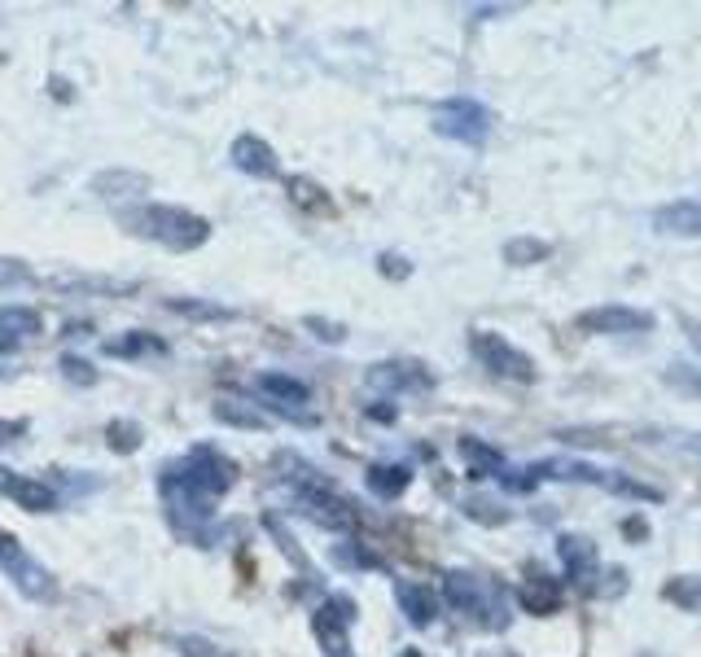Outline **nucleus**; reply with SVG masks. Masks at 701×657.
<instances>
[{
  "instance_id": "obj_2",
  "label": "nucleus",
  "mask_w": 701,
  "mask_h": 657,
  "mask_svg": "<svg viewBox=\"0 0 701 657\" xmlns=\"http://www.w3.org/2000/svg\"><path fill=\"white\" fill-rule=\"evenodd\" d=\"M158 496H162V509H167V518L181 526V531H198V526H207L211 518H216V496H207L202 486H194L181 469L175 464H162L158 469Z\"/></svg>"
},
{
  "instance_id": "obj_11",
  "label": "nucleus",
  "mask_w": 701,
  "mask_h": 657,
  "mask_svg": "<svg viewBox=\"0 0 701 657\" xmlns=\"http://www.w3.org/2000/svg\"><path fill=\"white\" fill-rule=\"evenodd\" d=\"M0 496L14 500V505L27 509V513H58V505H62V496H58L53 482H45V478H23V473H14V469H5V464H0Z\"/></svg>"
},
{
  "instance_id": "obj_22",
  "label": "nucleus",
  "mask_w": 701,
  "mask_h": 657,
  "mask_svg": "<svg viewBox=\"0 0 701 657\" xmlns=\"http://www.w3.org/2000/svg\"><path fill=\"white\" fill-rule=\"evenodd\" d=\"M365 482H369V491H373L378 500H399L404 491L413 486V469L408 464H395V460L391 464H369V478Z\"/></svg>"
},
{
  "instance_id": "obj_39",
  "label": "nucleus",
  "mask_w": 701,
  "mask_h": 657,
  "mask_svg": "<svg viewBox=\"0 0 701 657\" xmlns=\"http://www.w3.org/2000/svg\"><path fill=\"white\" fill-rule=\"evenodd\" d=\"M404 657H421V653H417V648H408V653H404Z\"/></svg>"
},
{
  "instance_id": "obj_34",
  "label": "nucleus",
  "mask_w": 701,
  "mask_h": 657,
  "mask_svg": "<svg viewBox=\"0 0 701 657\" xmlns=\"http://www.w3.org/2000/svg\"><path fill=\"white\" fill-rule=\"evenodd\" d=\"M23 281H32V268L23 259H0V289H14Z\"/></svg>"
},
{
  "instance_id": "obj_30",
  "label": "nucleus",
  "mask_w": 701,
  "mask_h": 657,
  "mask_svg": "<svg viewBox=\"0 0 701 657\" xmlns=\"http://www.w3.org/2000/svg\"><path fill=\"white\" fill-rule=\"evenodd\" d=\"M58 373H62L71 386H93V382H97V369H93L88 360H79V356H62V360H58Z\"/></svg>"
},
{
  "instance_id": "obj_29",
  "label": "nucleus",
  "mask_w": 701,
  "mask_h": 657,
  "mask_svg": "<svg viewBox=\"0 0 701 657\" xmlns=\"http://www.w3.org/2000/svg\"><path fill=\"white\" fill-rule=\"evenodd\" d=\"M285 189H290V198H294L298 207H307V211H324V207H329V198L320 194V185L307 181V176H290Z\"/></svg>"
},
{
  "instance_id": "obj_19",
  "label": "nucleus",
  "mask_w": 701,
  "mask_h": 657,
  "mask_svg": "<svg viewBox=\"0 0 701 657\" xmlns=\"http://www.w3.org/2000/svg\"><path fill=\"white\" fill-rule=\"evenodd\" d=\"M263 531H268V535L276 540V548H281V557H285V561H290V566H294V570H298V574H303L307 583H320V570L311 566V557H307V553L298 548V540L290 535V526H285V522H281L276 513H263Z\"/></svg>"
},
{
  "instance_id": "obj_8",
  "label": "nucleus",
  "mask_w": 701,
  "mask_h": 657,
  "mask_svg": "<svg viewBox=\"0 0 701 657\" xmlns=\"http://www.w3.org/2000/svg\"><path fill=\"white\" fill-rule=\"evenodd\" d=\"M350 627H356V600H350L346 592L329 596L311 613V635H316L324 657H350Z\"/></svg>"
},
{
  "instance_id": "obj_25",
  "label": "nucleus",
  "mask_w": 701,
  "mask_h": 657,
  "mask_svg": "<svg viewBox=\"0 0 701 657\" xmlns=\"http://www.w3.org/2000/svg\"><path fill=\"white\" fill-rule=\"evenodd\" d=\"M460 456H465V464H469L478 478H500V473H504V456H500L495 447L478 443V438H460Z\"/></svg>"
},
{
  "instance_id": "obj_17",
  "label": "nucleus",
  "mask_w": 701,
  "mask_h": 657,
  "mask_svg": "<svg viewBox=\"0 0 701 657\" xmlns=\"http://www.w3.org/2000/svg\"><path fill=\"white\" fill-rule=\"evenodd\" d=\"M395 600H399V609H404V618L413 627H430L434 613H439V596L426 583H417V579H399L395 583Z\"/></svg>"
},
{
  "instance_id": "obj_12",
  "label": "nucleus",
  "mask_w": 701,
  "mask_h": 657,
  "mask_svg": "<svg viewBox=\"0 0 701 657\" xmlns=\"http://www.w3.org/2000/svg\"><path fill=\"white\" fill-rule=\"evenodd\" d=\"M229 162H233L237 172L255 176V181H276V176H281V158H276V149H272L263 136H255V132H242V136L229 145Z\"/></svg>"
},
{
  "instance_id": "obj_4",
  "label": "nucleus",
  "mask_w": 701,
  "mask_h": 657,
  "mask_svg": "<svg viewBox=\"0 0 701 657\" xmlns=\"http://www.w3.org/2000/svg\"><path fill=\"white\" fill-rule=\"evenodd\" d=\"M0 574H5L27 600H49L53 587H58V579L49 574V566L19 535H10L5 526H0Z\"/></svg>"
},
{
  "instance_id": "obj_13",
  "label": "nucleus",
  "mask_w": 701,
  "mask_h": 657,
  "mask_svg": "<svg viewBox=\"0 0 701 657\" xmlns=\"http://www.w3.org/2000/svg\"><path fill=\"white\" fill-rule=\"evenodd\" d=\"M579 328H588V334H649L653 328V315L640 311V307H592L579 315Z\"/></svg>"
},
{
  "instance_id": "obj_23",
  "label": "nucleus",
  "mask_w": 701,
  "mask_h": 657,
  "mask_svg": "<svg viewBox=\"0 0 701 657\" xmlns=\"http://www.w3.org/2000/svg\"><path fill=\"white\" fill-rule=\"evenodd\" d=\"M0 334L5 338H40L45 334V315L36 311V307H0Z\"/></svg>"
},
{
  "instance_id": "obj_16",
  "label": "nucleus",
  "mask_w": 701,
  "mask_h": 657,
  "mask_svg": "<svg viewBox=\"0 0 701 657\" xmlns=\"http://www.w3.org/2000/svg\"><path fill=\"white\" fill-rule=\"evenodd\" d=\"M216 421L220 425H233V430H250V434H263V430H272V417L263 412V404H250V399H216Z\"/></svg>"
},
{
  "instance_id": "obj_21",
  "label": "nucleus",
  "mask_w": 701,
  "mask_h": 657,
  "mask_svg": "<svg viewBox=\"0 0 701 657\" xmlns=\"http://www.w3.org/2000/svg\"><path fill=\"white\" fill-rule=\"evenodd\" d=\"M557 557H562L566 574H570V579H579V583L597 570V544H592V540H583V535H562V540H557Z\"/></svg>"
},
{
  "instance_id": "obj_26",
  "label": "nucleus",
  "mask_w": 701,
  "mask_h": 657,
  "mask_svg": "<svg viewBox=\"0 0 701 657\" xmlns=\"http://www.w3.org/2000/svg\"><path fill=\"white\" fill-rule=\"evenodd\" d=\"M167 311L185 315V320H233L237 311L224 302H207V298H167Z\"/></svg>"
},
{
  "instance_id": "obj_37",
  "label": "nucleus",
  "mask_w": 701,
  "mask_h": 657,
  "mask_svg": "<svg viewBox=\"0 0 701 657\" xmlns=\"http://www.w3.org/2000/svg\"><path fill=\"white\" fill-rule=\"evenodd\" d=\"M19 351V338H5V334H0V356H14Z\"/></svg>"
},
{
  "instance_id": "obj_24",
  "label": "nucleus",
  "mask_w": 701,
  "mask_h": 657,
  "mask_svg": "<svg viewBox=\"0 0 701 657\" xmlns=\"http://www.w3.org/2000/svg\"><path fill=\"white\" fill-rule=\"evenodd\" d=\"M521 605H526V613H553L562 605V583L544 579V574H531L521 583Z\"/></svg>"
},
{
  "instance_id": "obj_35",
  "label": "nucleus",
  "mask_w": 701,
  "mask_h": 657,
  "mask_svg": "<svg viewBox=\"0 0 701 657\" xmlns=\"http://www.w3.org/2000/svg\"><path fill=\"white\" fill-rule=\"evenodd\" d=\"M382 272H386V276H408L413 263H404L399 255H382Z\"/></svg>"
},
{
  "instance_id": "obj_10",
  "label": "nucleus",
  "mask_w": 701,
  "mask_h": 657,
  "mask_svg": "<svg viewBox=\"0 0 701 657\" xmlns=\"http://www.w3.org/2000/svg\"><path fill=\"white\" fill-rule=\"evenodd\" d=\"M175 469H181L194 486H202L207 491V496H224V491L237 482V464L224 456V451H216V447H189L185 456H175L171 460Z\"/></svg>"
},
{
  "instance_id": "obj_32",
  "label": "nucleus",
  "mask_w": 701,
  "mask_h": 657,
  "mask_svg": "<svg viewBox=\"0 0 701 657\" xmlns=\"http://www.w3.org/2000/svg\"><path fill=\"white\" fill-rule=\"evenodd\" d=\"M303 328H311L320 343H342V338H346V324L324 320V315H303Z\"/></svg>"
},
{
  "instance_id": "obj_15",
  "label": "nucleus",
  "mask_w": 701,
  "mask_h": 657,
  "mask_svg": "<svg viewBox=\"0 0 701 657\" xmlns=\"http://www.w3.org/2000/svg\"><path fill=\"white\" fill-rule=\"evenodd\" d=\"M88 189L97 198H110V202H119V198L136 202L140 194H149V176L145 172H127V168H110V172H97Z\"/></svg>"
},
{
  "instance_id": "obj_27",
  "label": "nucleus",
  "mask_w": 701,
  "mask_h": 657,
  "mask_svg": "<svg viewBox=\"0 0 701 657\" xmlns=\"http://www.w3.org/2000/svg\"><path fill=\"white\" fill-rule=\"evenodd\" d=\"M106 443H110V451H119V456H132V451H140V443H145V430H140L136 421H123V417H114V421L106 425Z\"/></svg>"
},
{
  "instance_id": "obj_14",
  "label": "nucleus",
  "mask_w": 701,
  "mask_h": 657,
  "mask_svg": "<svg viewBox=\"0 0 701 657\" xmlns=\"http://www.w3.org/2000/svg\"><path fill=\"white\" fill-rule=\"evenodd\" d=\"M365 382L382 395H399V391H426L430 373H421V364H408V360H386V364H373Z\"/></svg>"
},
{
  "instance_id": "obj_1",
  "label": "nucleus",
  "mask_w": 701,
  "mask_h": 657,
  "mask_svg": "<svg viewBox=\"0 0 701 657\" xmlns=\"http://www.w3.org/2000/svg\"><path fill=\"white\" fill-rule=\"evenodd\" d=\"M114 220L123 224V233L132 237H145L162 250H175V255H189L198 246L211 241V220L198 215V211H185V207H171V202H140V207H119Z\"/></svg>"
},
{
  "instance_id": "obj_38",
  "label": "nucleus",
  "mask_w": 701,
  "mask_h": 657,
  "mask_svg": "<svg viewBox=\"0 0 701 657\" xmlns=\"http://www.w3.org/2000/svg\"><path fill=\"white\" fill-rule=\"evenodd\" d=\"M688 338H692V347L701 351V324H697V320H688Z\"/></svg>"
},
{
  "instance_id": "obj_3",
  "label": "nucleus",
  "mask_w": 701,
  "mask_h": 657,
  "mask_svg": "<svg viewBox=\"0 0 701 657\" xmlns=\"http://www.w3.org/2000/svg\"><path fill=\"white\" fill-rule=\"evenodd\" d=\"M443 600H447L456 613H465V618H474V622H482V627H504V622H508V618H504V596H500V587L487 583L482 574L447 570V574H443Z\"/></svg>"
},
{
  "instance_id": "obj_33",
  "label": "nucleus",
  "mask_w": 701,
  "mask_h": 657,
  "mask_svg": "<svg viewBox=\"0 0 701 657\" xmlns=\"http://www.w3.org/2000/svg\"><path fill=\"white\" fill-rule=\"evenodd\" d=\"M175 648H181L185 657H224L211 640H202V635H175Z\"/></svg>"
},
{
  "instance_id": "obj_6",
  "label": "nucleus",
  "mask_w": 701,
  "mask_h": 657,
  "mask_svg": "<svg viewBox=\"0 0 701 657\" xmlns=\"http://www.w3.org/2000/svg\"><path fill=\"white\" fill-rule=\"evenodd\" d=\"M434 132L460 145H482L491 136V110L474 97H447L443 106H434Z\"/></svg>"
},
{
  "instance_id": "obj_7",
  "label": "nucleus",
  "mask_w": 701,
  "mask_h": 657,
  "mask_svg": "<svg viewBox=\"0 0 701 657\" xmlns=\"http://www.w3.org/2000/svg\"><path fill=\"white\" fill-rule=\"evenodd\" d=\"M469 347H474V356H478V364L487 373H495L504 382H536V360L526 356V351H517L508 338L491 334V328H474Z\"/></svg>"
},
{
  "instance_id": "obj_20",
  "label": "nucleus",
  "mask_w": 701,
  "mask_h": 657,
  "mask_svg": "<svg viewBox=\"0 0 701 657\" xmlns=\"http://www.w3.org/2000/svg\"><path fill=\"white\" fill-rule=\"evenodd\" d=\"M101 351L110 360H145V356H167V343L153 338V334H145V328H132V334H123V338L101 343Z\"/></svg>"
},
{
  "instance_id": "obj_9",
  "label": "nucleus",
  "mask_w": 701,
  "mask_h": 657,
  "mask_svg": "<svg viewBox=\"0 0 701 657\" xmlns=\"http://www.w3.org/2000/svg\"><path fill=\"white\" fill-rule=\"evenodd\" d=\"M255 391L268 399L272 412H281V417L294 421V425H316V421H320L316 412H307L311 386H307L303 377H290V373H259V377H255Z\"/></svg>"
},
{
  "instance_id": "obj_40",
  "label": "nucleus",
  "mask_w": 701,
  "mask_h": 657,
  "mask_svg": "<svg viewBox=\"0 0 701 657\" xmlns=\"http://www.w3.org/2000/svg\"><path fill=\"white\" fill-rule=\"evenodd\" d=\"M0 443H5V438H0Z\"/></svg>"
},
{
  "instance_id": "obj_18",
  "label": "nucleus",
  "mask_w": 701,
  "mask_h": 657,
  "mask_svg": "<svg viewBox=\"0 0 701 657\" xmlns=\"http://www.w3.org/2000/svg\"><path fill=\"white\" fill-rule=\"evenodd\" d=\"M657 233H675V237H701V202L697 198H679L653 211Z\"/></svg>"
},
{
  "instance_id": "obj_28",
  "label": "nucleus",
  "mask_w": 701,
  "mask_h": 657,
  "mask_svg": "<svg viewBox=\"0 0 701 657\" xmlns=\"http://www.w3.org/2000/svg\"><path fill=\"white\" fill-rule=\"evenodd\" d=\"M504 259H508L513 268H531V263L549 259V241H540V237H513V241L504 246Z\"/></svg>"
},
{
  "instance_id": "obj_31",
  "label": "nucleus",
  "mask_w": 701,
  "mask_h": 657,
  "mask_svg": "<svg viewBox=\"0 0 701 657\" xmlns=\"http://www.w3.org/2000/svg\"><path fill=\"white\" fill-rule=\"evenodd\" d=\"M333 561H342V566H382L373 553H365L360 540H342V544H333Z\"/></svg>"
},
{
  "instance_id": "obj_5",
  "label": "nucleus",
  "mask_w": 701,
  "mask_h": 657,
  "mask_svg": "<svg viewBox=\"0 0 701 657\" xmlns=\"http://www.w3.org/2000/svg\"><path fill=\"white\" fill-rule=\"evenodd\" d=\"M290 491V500H294V509L303 513V518H311L316 526H324V531H350L356 526V509H350L337 491L329 486V478H320V482H303V486H285Z\"/></svg>"
},
{
  "instance_id": "obj_36",
  "label": "nucleus",
  "mask_w": 701,
  "mask_h": 657,
  "mask_svg": "<svg viewBox=\"0 0 701 657\" xmlns=\"http://www.w3.org/2000/svg\"><path fill=\"white\" fill-rule=\"evenodd\" d=\"M365 417H369V421L391 425V421H395V408H386V404H378V408H373V404H369V408H365Z\"/></svg>"
}]
</instances>
